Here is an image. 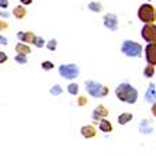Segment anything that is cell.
<instances>
[{
  "instance_id": "7c38bea8",
  "label": "cell",
  "mask_w": 156,
  "mask_h": 156,
  "mask_svg": "<svg viewBox=\"0 0 156 156\" xmlns=\"http://www.w3.org/2000/svg\"><path fill=\"white\" fill-rule=\"evenodd\" d=\"M145 100L148 103H151V104L156 103V86L153 83H149L148 90L145 93Z\"/></svg>"
},
{
  "instance_id": "ffe728a7",
  "label": "cell",
  "mask_w": 156,
  "mask_h": 156,
  "mask_svg": "<svg viewBox=\"0 0 156 156\" xmlns=\"http://www.w3.org/2000/svg\"><path fill=\"white\" fill-rule=\"evenodd\" d=\"M45 48H47L48 51H51V52L56 51V48H58V41L55 40V38H52V40L47 41V45H45Z\"/></svg>"
},
{
  "instance_id": "8992f818",
  "label": "cell",
  "mask_w": 156,
  "mask_h": 156,
  "mask_svg": "<svg viewBox=\"0 0 156 156\" xmlns=\"http://www.w3.org/2000/svg\"><path fill=\"white\" fill-rule=\"evenodd\" d=\"M141 37L146 44L156 42V24H144L141 30Z\"/></svg>"
},
{
  "instance_id": "5b68a950",
  "label": "cell",
  "mask_w": 156,
  "mask_h": 156,
  "mask_svg": "<svg viewBox=\"0 0 156 156\" xmlns=\"http://www.w3.org/2000/svg\"><path fill=\"white\" fill-rule=\"evenodd\" d=\"M58 72L61 75V77H63V79L73 80L79 76L80 69L76 63H63V65H61L58 68Z\"/></svg>"
},
{
  "instance_id": "9a60e30c",
  "label": "cell",
  "mask_w": 156,
  "mask_h": 156,
  "mask_svg": "<svg viewBox=\"0 0 156 156\" xmlns=\"http://www.w3.org/2000/svg\"><path fill=\"white\" fill-rule=\"evenodd\" d=\"M98 129L101 131V132H105V134H108V132H111L113 131V124L110 122L108 120H101L100 121V124H98Z\"/></svg>"
},
{
  "instance_id": "2e32d148",
  "label": "cell",
  "mask_w": 156,
  "mask_h": 156,
  "mask_svg": "<svg viewBox=\"0 0 156 156\" xmlns=\"http://www.w3.org/2000/svg\"><path fill=\"white\" fill-rule=\"evenodd\" d=\"M87 9L93 13H101L103 11V4L100 2H90V3L87 4Z\"/></svg>"
},
{
  "instance_id": "6da1fadb",
  "label": "cell",
  "mask_w": 156,
  "mask_h": 156,
  "mask_svg": "<svg viewBox=\"0 0 156 156\" xmlns=\"http://www.w3.org/2000/svg\"><path fill=\"white\" fill-rule=\"evenodd\" d=\"M115 96L120 101L127 103V104H135L138 101V90L127 82L120 83L115 87Z\"/></svg>"
},
{
  "instance_id": "52a82bcc",
  "label": "cell",
  "mask_w": 156,
  "mask_h": 156,
  "mask_svg": "<svg viewBox=\"0 0 156 156\" xmlns=\"http://www.w3.org/2000/svg\"><path fill=\"white\" fill-rule=\"evenodd\" d=\"M103 24L108 31H117L118 30V17L114 13H107L103 17Z\"/></svg>"
},
{
  "instance_id": "4fadbf2b",
  "label": "cell",
  "mask_w": 156,
  "mask_h": 156,
  "mask_svg": "<svg viewBox=\"0 0 156 156\" xmlns=\"http://www.w3.org/2000/svg\"><path fill=\"white\" fill-rule=\"evenodd\" d=\"M14 49L18 55H30L31 54V47H30L28 44H24V42H18Z\"/></svg>"
},
{
  "instance_id": "f1b7e54d",
  "label": "cell",
  "mask_w": 156,
  "mask_h": 156,
  "mask_svg": "<svg viewBox=\"0 0 156 156\" xmlns=\"http://www.w3.org/2000/svg\"><path fill=\"white\" fill-rule=\"evenodd\" d=\"M6 28H9V23L0 20V31H3V30H6Z\"/></svg>"
},
{
  "instance_id": "4316f807",
  "label": "cell",
  "mask_w": 156,
  "mask_h": 156,
  "mask_svg": "<svg viewBox=\"0 0 156 156\" xmlns=\"http://www.w3.org/2000/svg\"><path fill=\"white\" fill-rule=\"evenodd\" d=\"M6 61H7V54L3 51H0V63H4Z\"/></svg>"
},
{
  "instance_id": "d6a6232c",
  "label": "cell",
  "mask_w": 156,
  "mask_h": 156,
  "mask_svg": "<svg viewBox=\"0 0 156 156\" xmlns=\"http://www.w3.org/2000/svg\"><path fill=\"white\" fill-rule=\"evenodd\" d=\"M151 111H152V115L156 118V103H153V104H152V108H151Z\"/></svg>"
},
{
  "instance_id": "3957f363",
  "label": "cell",
  "mask_w": 156,
  "mask_h": 156,
  "mask_svg": "<svg viewBox=\"0 0 156 156\" xmlns=\"http://www.w3.org/2000/svg\"><path fill=\"white\" fill-rule=\"evenodd\" d=\"M138 18L144 24H153L156 21V10L151 3H144L138 9Z\"/></svg>"
},
{
  "instance_id": "30bf717a",
  "label": "cell",
  "mask_w": 156,
  "mask_h": 156,
  "mask_svg": "<svg viewBox=\"0 0 156 156\" xmlns=\"http://www.w3.org/2000/svg\"><path fill=\"white\" fill-rule=\"evenodd\" d=\"M35 37L37 35L33 31H18L17 33V38L20 40V42H24V44H33Z\"/></svg>"
},
{
  "instance_id": "4dcf8cb0",
  "label": "cell",
  "mask_w": 156,
  "mask_h": 156,
  "mask_svg": "<svg viewBox=\"0 0 156 156\" xmlns=\"http://www.w3.org/2000/svg\"><path fill=\"white\" fill-rule=\"evenodd\" d=\"M0 17H3V18H9L10 17V14H9V11H0Z\"/></svg>"
},
{
  "instance_id": "83f0119b",
  "label": "cell",
  "mask_w": 156,
  "mask_h": 156,
  "mask_svg": "<svg viewBox=\"0 0 156 156\" xmlns=\"http://www.w3.org/2000/svg\"><path fill=\"white\" fill-rule=\"evenodd\" d=\"M9 7V0H0V9H7Z\"/></svg>"
},
{
  "instance_id": "d6986e66",
  "label": "cell",
  "mask_w": 156,
  "mask_h": 156,
  "mask_svg": "<svg viewBox=\"0 0 156 156\" xmlns=\"http://www.w3.org/2000/svg\"><path fill=\"white\" fill-rule=\"evenodd\" d=\"M153 75H155V66L146 65L145 69H144V76L148 77V79H151V77H153Z\"/></svg>"
},
{
  "instance_id": "484cf974",
  "label": "cell",
  "mask_w": 156,
  "mask_h": 156,
  "mask_svg": "<svg viewBox=\"0 0 156 156\" xmlns=\"http://www.w3.org/2000/svg\"><path fill=\"white\" fill-rule=\"evenodd\" d=\"M87 103V98L84 97V96H80L79 98H77V105H80V107H82V105H84Z\"/></svg>"
},
{
  "instance_id": "9c48e42d",
  "label": "cell",
  "mask_w": 156,
  "mask_h": 156,
  "mask_svg": "<svg viewBox=\"0 0 156 156\" xmlns=\"http://www.w3.org/2000/svg\"><path fill=\"white\" fill-rule=\"evenodd\" d=\"M107 115H108V110H107V107L103 104H98L97 107L93 110V120H96V121L104 120Z\"/></svg>"
},
{
  "instance_id": "e0dca14e",
  "label": "cell",
  "mask_w": 156,
  "mask_h": 156,
  "mask_svg": "<svg viewBox=\"0 0 156 156\" xmlns=\"http://www.w3.org/2000/svg\"><path fill=\"white\" fill-rule=\"evenodd\" d=\"M139 131H141V134H151L152 132V127L149 125V121L148 120H142L141 121V125H139Z\"/></svg>"
},
{
  "instance_id": "f546056e",
  "label": "cell",
  "mask_w": 156,
  "mask_h": 156,
  "mask_svg": "<svg viewBox=\"0 0 156 156\" xmlns=\"http://www.w3.org/2000/svg\"><path fill=\"white\" fill-rule=\"evenodd\" d=\"M9 44V40L6 38L4 35H0V45H7Z\"/></svg>"
},
{
  "instance_id": "d4e9b609",
  "label": "cell",
  "mask_w": 156,
  "mask_h": 156,
  "mask_svg": "<svg viewBox=\"0 0 156 156\" xmlns=\"http://www.w3.org/2000/svg\"><path fill=\"white\" fill-rule=\"evenodd\" d=\"M41 68H42V70H52L54 69V62L44 61L42 63H41Z\"/></svg>"
},
{
  "instance_id": "8fae6325",
  "label": "cell",
  "mask_w": 156,
  "mask_h": 156,
  "mask_svg": "<svg viewBox=\"0 0 156 156\" xmlns=\"http://www.w3.org/2000/svg\"><path fill=\"white\" fill-rule=\"evenodd\" d=\"M80 134L82 136L86 139H90V138H94L96 135H97V131L93 125H84V127L80 128Z\"/></svg>"
},
{
  "instance_id": "1f68e13d",
  "label": "cell",
  "mask_w": 156,
  "mask_h": 156,
  "mask_svg": "<svg viewBox=\"0 0 156 156\" xmlns=\"http://www.w3.org/2000/svg\"><path fill=\"white\" fill-rule=\"evenodd\" d=\"M20 2H21L23 6H30V4L33 3V0H20Z\"/></svg>"
},
{
  "instance_id": "44dd1931",
  "label": "cell",
  "mask_w": 156,
  "mask_h": 156,
  "mask_svg": "<svg viewBox=\"0 0 156 156\" xmlns=\"http://www.w3.org/2000/svg\"><path fill=\"white\" fill-rule=\"evenodd\" d=\"M33 45H34V47H37V48H42V47H45V45H47V41L44 40L42 37L37 35L35 38H34V41H33Z\"/></svg>"
},
{
  "instance_id": "ac0fdd59",
  "label": "cell",
  "mask_w": 156,
  "mask_h": 156,
  "mask_svg": "<svg viewBox=\"0 0 156 156\" xmlns=\"http://www.w3.org/2000/svg\"><path fill=\"white\" fill-rule=\"evenodd\" d=\"M132 118H134V115L131 113H122L118 117V124H120V125H125V124H128Z\"/></svg>"
},
{
  "instance_id": "5bb4252c",
  "label": "cell",
  "mask_w": 156,
  "mask_h": 156,
  "mask_svg": "<svg viewBox=\"0 0 156 156\" xmlns=\"http://www.w3.org/2000/svg\"><path fill=\"white\" fill-rule=\"evenodd\" d=\"M13 16H14L17 20H23V18L27 16V10L24 6H16L14 9H13Z\"/></svg>"
},
{
  "instance_id": "ba28073f",
  "label": "cell",
  "mask_w": 156,
  "mask_h": 156,
  "mask_svg": "<svg viewBox=\"0 0 156 156\" xmlns=\"http://www.w3.org/2000/svg\"><path fill=\"white\" fill-rule=\"evenodd\" d=\"M145 59L148 65L156 66V42L146 44L145 47Z\"/></svg>"
},
{
  "instance_id": "7402d4cb",
  "label": "cell",
  "mask_w": 156,
  "mask_h": 156,
  "mask_svg": "<svg viewBox=\"0 0 156 156\" xmlns=\"http://www.w3.org/2000/svg\"><path fill=\"white\" fill-rule=\"evenodd\" d=\"M68 93L72 96H76L77 93H79V84L77 83H70L69 86H68Z\"/></svg>"
},
{
  "instance_id": "7a4b0ae2",
  "label": "cell",
  "mask_w": 156,
  "mask_h": 156,
  "mask_svg": "<svg viewBox=\"0 0 156 156\" xmlns=\"http://www.w3.org/2000/svg\"><path fill=\"white\" fill-rule=\"evenodd\" d=\"M121 52L128 58H141L144 47L139 42L132 40H124L121 44Z\"/></svg>"
},
{
  "instance_id": "603a6c76",
  "label": "cell",
  "mask_w": 156,
  "mask_h": 156,
  "mask_svg": "<svg viewBox=\"0 0 156 156\" xmlns=\"http://www.w3.org/2000/svg\"><path fill=\"white\" fill-rule=\"evenodd\" d=\"M63 91V89H62L61 84H54V86L51 87V90H49V93H51L52 96H59Z\"/></svg>"
},
{
  "instance_id": "cb8c5ba5",
  "label": "cell",
  "mask_w": 156,
  "mask_h": 156,
  "mask_svg": "<svg viewBox=\"0 0 156 156\" xmlns=\"http://www.w3.org/2000/svg\"><path fill=\"white\" fill-rule=\"evenodd\" d=\"M14 61L17 62V63H20V65H26L27 62H28V59H27V55H16L14 56Z\"/></svg>"
},
{
  "instance_id": "836d02e7",
  "label": "cell",
  "mask_w": 156,
  "mask_h": 156,
  "mask_svg": "<svg viewBox=\"0 0 156 156\" xmlns=\"http://www.w3.org/2000/svg\"><path fill=\"white\" fill-rule=\"evenodd\" d=\"M148 2H151V0H148Z\"/></svg>"
},
{
  "instance_id": "277c9868",
  "label": "cell",
  "mask_w": 156,
  "mask_h": 156,
  "mask_svg": "<svg viewBox=\"0 0 156 156\" xmlns=\"http://www.w3.org/2000/svg\"><path fill=\"white\" fill-rule=\"evenodd\" d=\"M84 86H86L87 93L94 98H101L108 94V87L101 83H98L96 80H86V82H84Z\"/></svg>"
}]
</instances>
